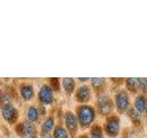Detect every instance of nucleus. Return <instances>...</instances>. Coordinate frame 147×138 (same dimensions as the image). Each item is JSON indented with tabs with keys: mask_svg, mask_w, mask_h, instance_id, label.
Masks as SVG:
<instances>
[{
	"mask_svg": "<svg viewBox=\"0 0 147 138\" xmlns=\"http://www.w3.org/2000/svg\"><path fill=\"white\" fill-rule=\"evenodd\" d=\"M95 110L88 105H82L77 110L78 122L82 126H89L95 119Z\"/></svg>",
	"mask_w": 147,
	"mask_h": 138,
	"instance_id": "nucleus-1",
	"label": "nucleus"
},
{
	"mask_svg": "<svg viewBox=\"0 0 147 138\" xmlns=\"http://www.w3.org/2000/svg\"><path fill=\"white\" fill-rule=\"evenodd\" d=\"M115 101H116V106L119 112H125L129 108L130 99H129V95L126 91H119L115 96Z\"/></svg>",
	"mask_w": 147,
	"mask_h": 138,
	"instance_id": "nucleus-2",
	"label": "nucleus"
},
{
	"mask_svg": "<svg viewBox=\"0 0 147 138\" xmlns=\"http://www.w3.org/2000/svg\"><path fill=\"white\" fill-rule=\"evenodd\" d=\"M105 130L107 133L111 137H115L118 135L119 132V121L117 117L112 116L108 119L107 122L105 124Z\"/></svg>",
	"mask_w": 147,
	"mask_h": 138,
	"instance_id": "nucleus-3",
	"label": "nucleus"
},
{
	"mask_svg": "<svg viewBox=\"0 0 147 138\" xmlns=\"http://www.w3.org/2000/svg\"><path fill=\"white\" fill-rule=\"evenodd\" d=\"M98 109L101 113H109L112 110V101L110 100V98L107 95H101L98 100Z\"/></svg>",
	"mask_w": 147,
	"mask_h": 138,
	"instance_id": "nucleus-4",
	"label": "nucleus"
},
{
	"mask_svg": "<svg viewBox=\"0 0 147 138\" xmlns=\"http://www.w3.org/2000/svg\"><path fill=\"white\" fill-rule=\"evenodd\" d=\"M76 99L80 102H86L91 99L90 87L86 85H82L76 91Z\"/></svg>",
	"mask_w": 147,
	"mask_h": 138,
	"instance_id": "nucleus-5",
	"label": "nucleus"
},
{
	"mask_svg": "<svg viewBox=\"0 0 147 138\" xmlns=\"http://www.w3.org/2000/svg\"><path fill=\"white\" fill-rule=\"evenodd\" d=\"M39 97L41 102H43L45 104H49L53 101V91L48 86L44 85L41 87L40 93H39Z\"/></svg>",
	"mask_w": 147,
	"mask_h": 138,
	"instance_id": "nucleus-6",
	"label": "nucleus"
},
{
	"mask_svg": "<svg viewBox=\"0 0 147 138\" xmlns=\"http://www.w3.org/2000/svg\"><path fill=\"white\" fill-rule=\"evenodd\" d=\"M65 124L69 131L71 132H76L78 121L76 117V115L71 112H68L65 114Z\"/></svg>",
	"mask_w": 147,
	"mask_h": 138,
	"instance_id": "nucleus-7",
	"label": "nucleus"
},
{
	"mask_svg": "<svg viewBox=\"0 0 147 138\" xmlns=\"http://www.w3.org/2000/svg\"><path fill=\"white\" fill-rule=\"evenodd\" d=\"M134 106H135L134 109L137 110V112H139L140 113L144 112V110H146V108H147V100H146V99L142 95L138 96L137 98L135 99Z\"/></svg>",
	"mask_w": 147,
	"mask_h": 138,
	"instance_id": "nucleus-8",
	"label": "nucleus"
},
{
	"mask_svg": "<svg viewBox=\"0 0 147 138\" xmlns=\"http://www.w3.org/2000/svg\"><path fill=\"white\" fill-rule=\"evenodd\" d=\"M139 82H140V78H134V77L128 78L126 80V87H128V89L134 92L139 87Z\"/></svg>",
	"mask_w": 147,
	"mask_h": 138,
	"instance_id": "nucleus-9",
	"label": "nucleus"
},
{
	"mask_svg": "<svg viewBox=\"0 0 147 138\" xmlns=\"http://www.w3.org/2000/svg\"><path fill=\"white\" fill-rule=\"evenodd\" d=\"M54 126V120L52 117H49L43 122L42 125H41V130L43 133H49L53 130Z\"/></svg>",
	"mask_w": 147,
	"mask_h": 138,
	"instance_id": "nucleus-10",
	"label": "nucleus"
},
{
	"mask_svg": "<svg viewBox=\"0 0 147 138\" xmlns=\"http://www.w3.org/2000/svg\"><path fill=\"white\" fill-rule=\"evenodd\" d=\"M63 86L64 89L67 91V93H72L75 89V80L73 78H63Z\"/></svg>",
	"mask_w": 147,
	"mask_h": 138,
	"instance_id": "nucleus-11",
	"label": "nucleus"
},
{
	"mask_svg": "<svg viewBox=\"0 0 147 138\" xmlns=\"http://www.w3.org/2000/svg\"><path fill=\"white\" fill-rule=\"evenodd\" d=\"M21 95L26 100H30L33 96V89L31 86H24L21 87Z\"/></svg>",
	"mask_w": 147,
	"mask_h": 138,
	"instance_id": "nucleus-12",
	"label": "nucleus"
},
{
	"mask_svg": "<svg viewBox=\"0 0 147 138\" xmlns=\"http://www.w3.org/2000/svg\"><path fill=\"white\" fill-rule=\"evenodd\" d=\"M91 138H103V132L99 125H95L90 130Z\"/></svg>",
	"mask_w": 147,
	"mask_h": 138,
	"instance_id": "nucleus-13",
	"label": "nucleus"
},
{
	"mask_svg": "<svg viewBox=\"0 0 147 138\" xmlns=\"http://www.w3.org/2000/svg\"><path fill=\"white\" fill-rule=\"evenodd\" d=\"M3 114L7 120H11L14 117V114H15V110L11 105H6L3 110Z\"/></svg>",
	"mask_w": 147,
	"mask_h": 138,
	"instance_id": "nucleus-14",
	"label": "nucleus"
},
{
	"mask_svg": "<svg viewBox=\"0 0 147 138\" xmlns=\"http://www.w3.org/2000/svg\"><path fill=\"white\" fill-rule=\"evenodd\" d=\"M54 138H69L67 131L62 126H58L54 131Z\"/></svg>",
	"mask_w": 147,
	"mask_h": 138,
	"instance_id": "nucleus-15",
	"label": "nucleus"
},
{
	"mask_svg": "<svg viewBox=\"0 0 147 138\" xmlns=\"http://www.w3.org/2000/svg\"><path fill=\"white\" fill-rule=\"evenodd\" d=\"M28 117L30 120V121L34 122L36 121L39 117V113H38V110H37L34 106H31V107L28 110Z\"/></svg>",
	"mask_w": 147,
	"mask_h": 138,
	"instance_id": "nucleus-16",
	"label": "nucleus"
},
{
	"mask_svg": "<svg viewBox=\"0 0 147 138\" xmlns=\"http://www.w3.org/2000/svg\"><path fill=\"white\" fill-rule=\"evenodd\" d=\"M104 83H105L104 78L95 77V78H92V79H91L92 87H93L94 89H99L100 87H102L103 85H104Z\"/></svg>",
	"mask_w": 147,
	"mask_h": 138,
	"instance_id": "nucleus-17",
	"label": "nucleus"
},
{
	"mask_svg": "<svg viewBox=\"0 0 147 138\" xmlns=\"http://www.w3.org/2000/svg\"><path fill=\"white\" fill-rule=\"evenodd\" d=\"M34 131V127L32 125V123L30 122H27L23 124V132H24L26 135H31L32 133Z\"/></svg>",
	"mask_w": 147,
	"mask_h": 138,
	"instance_id": "nucleus-18",
	"label": "nucleus"
},
{
	"mask_svg": "<svg viewBox=\"0 0 147 138\" xmlns=\"http://www.w3.org/2000/svg\"><path fill=\"white\" fill-rule=\"evenodd\" d=\"M129 115H130V117L133 121H139L141 118V113L139 112H137L135 109H131L129 110Z\"/></svg>",
	"mask_w": 147,
	"mask_h": 138,
	"instance_id": "nucleus-19",
	"label": "nucleus"
},
{
	"mask_svg": "<svg viewBox=\"0 0 147 138\" xmlns=\"http://www.w3.org/2000/svg\"><path fill=\"white\" fill-rule=\"evenodd\" d=\"M139 87L141 90H142L145 93L147 92V79L146 78H140V82H139Z\"/></svg>",
	"mask_w": 147,
	"mask_h": 138,
	"instance_id": "nucleus-20",
	"label": "nucleus"
},
{
	"mask_svg": "<svg viewBox=\"0 0 147 138\" xmlns=\"http://www.w3.org/2000/svg\"><path fill=\"white\" fill-rule=\"evenodd\" d=\"M29 138H37V137H36L35 135H31L29 136Z\"/></svg>",
	"mask_w": 147,
	"mask_h": 138,
	"instance_id": "nucleus-21",
	"label": "nucleus"
},
{
	"mask_svg": "<svg viewBox=\"0 0 147 138\" xmlns=\"http://www.w3.org/2000/svg\"><path fill=\"white\" fill-rule=\"evenodd\" d=\"M145 112H146V114H147V108H146V110H145Z\"/></svg>",
	"mask_w": 147,
	"mask_h": 138,
	"instance_id": "nucleus-22",
	"label": "nucleus"
},
{
	"mask_svg": "<svg viewBox=\"0 0 147 138\" xmlns=\"http://www.w3.org/2000/svg\"><path fill=\"white\" fill-rule=\"evenodd\" d=\"M81 138H87V137H81Z\"/></svg>",
	"mask_w": 147,
	"mask_h": 138,
	"instance_id": "nucleus-23",
	"label": "nucleus"
}]
</instances>
